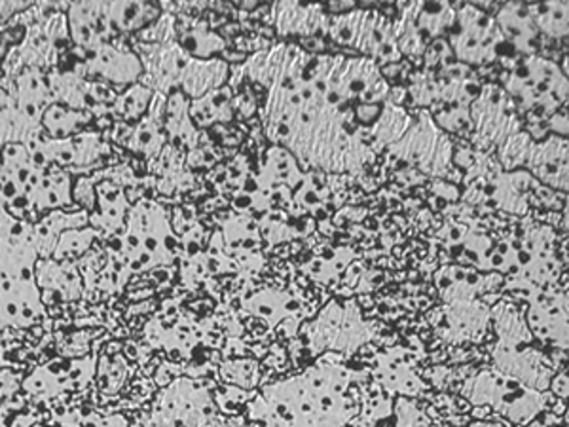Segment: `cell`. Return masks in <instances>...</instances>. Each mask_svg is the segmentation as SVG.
Returning a JSON list of instances; mask_svg holds the SVG:
<instances>
[{"label":"cell","instance_id":"8992f818","mask_svg":"<svg viewBox=\"0 0 569 427\" xmlns=\"http://www.w3.org/2000/svg\"><path fill=\"white\" fill-rule=\"evenodd\" d=\"M181 46L184 53L208 58L211 53L222 50V40L217 34L209 33L206 23H200V26L196 23V26L181 29Z\"/></svg>","mask_w":569,"mask_h":427},{"label":"cell","instance_id":"ba28073f","mask_svg":"<svg viewBox=\"0 0 569 427\" xmlns=\"http://www.w3.org/2000/svg\"><path fill=\"white\" fill-rule=\"evenodd\" d=\"M281 7H283L284 12L291 13L295 18H305L308 10H310V7L302 8L297 7V4H281ZM279 29L283 31V34H287V31H298V33H300V21H279Z\"/></svg>","mask_w":569,"mask_h":427},{"label":"cell","instance_id":"5b68a950","mask_svg":"<svg viewBox=\"0 0 569 427\" xmlns=\"http://www.w3.org/2000/svg\"><path fill=\"white\" fill-rule=\"evenodd\" d=\"M152 99H154V93H152V90L147 88V86H128L126 91L118 93L114 103L110 105L109 115L117 118V122H139V120L147 115Z\"/></svg>","mask_w":569,"mask_h":427},{"label":"cell","instance_id":"277c9868","mask_svg":"<svg viewBox=\"0 0 569 427\" xmlns=\"http://www.w3.org/2000/svg\"><path fill=\"white\" fill-rule=\"evenodd\" d=\"M93 120L96 117L91 112L53 103L46 109L44 115L40 118V128L48 139L59 141V139H69V137L82 133Z\"/></svg>","mask_w":569,"mask_h":427},{"label":"cell","instance_id":"6da1fadb","mask_svg":"<svg viewBox=\"0 0 569 427\" xmlns=\"http://www.w3.org/2000/svg\"><path fill=\"white\" fill-rule=\"evenodd\" d=\"M67 26L72 44L96 50L114 40L107 18V2H77L67 7Z\"/></svg>","mask_w":569,"mask_h":427},{"label":"cell","instance_id":"9c48e42d","mask_svg":"<svg viewBox=\"0 0 569 427\" xmlns=\"http://www.w3.org/2000/svg\"><path fill=\"white\" fill-rule=\"evenodd\" d=\"M31 7L33 2H0V27L7 26L18 13L26 12Z\"/></svg>","mask_w":569,"mask_h":427},{"label":"cell","instance_id":"3957f363","mask_svg":"<svg viewBox=\"0 0 569 427\" xmlns=\"http://www.w3.org/2000/svg\"><path fill=\"white\" fill-rule=\"evenodd\" d=\"M40 133L42 128L29 122L16 107L12 96L0 88V150L16 142L29 147Z\"/></svg>","mask_w":569,"mask_h":427},{"label":"cell","instance_id":"52a82bcc","mask_svg":"<svg viewBox=\"0 0 569 427\" xmlns=\"http://www.w3.org/2000/svg\"><path fill=\"white\" fill-rule=\"evenodd\" d=\"M74 200L82 203L88 211L96 209V187L91 177H78L77 187H74Z\"/></svg>","mask_w":569,"mask_h":427},{"label":"cell","instance_id":"7a4b0ae2","mask_svg":"<svg viewBox=\"0 0 569 427\" xmlns=\"http://www.w3.org/2000/svg\"><path fill=\"white\" fill-rule=\"evenodd\" d=\"M162 16V8L147 2H107V18L114 39L137 34Z\"/></svg>","mask_w":569,"mask_h":427}]
</instances>
